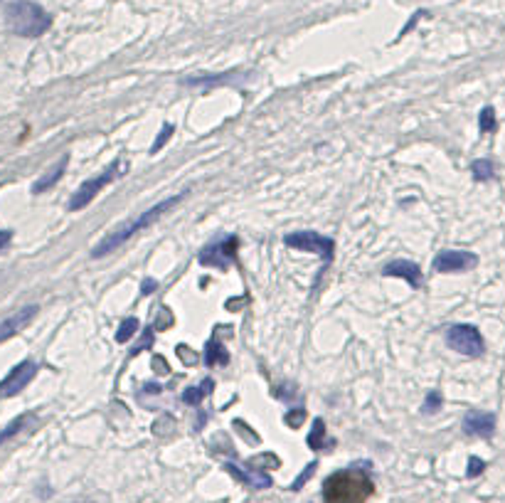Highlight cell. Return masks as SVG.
<instances>
[{
    "label": "cell",
    "instance_id": "1",
    "mask_svg": "<svg viewBox=\"0 0 505 503\" xmlns=\"http://www.w3.org/2000/svg\"><path fill=\"white\" fill-rule=\"evenodd\" d=\"M372 494L375 484L367 464L340 469L328 476L323 484V501L326 503H365Z\"/></svg>",
    "mask_w": 505,
    "mask_h": 503
},
{
    "label": "cell",
    "instance_id": "2",
    "mask_svg": "<svg viewBox=\"0 0 505 503\" xmlns=\"http://www.w3.org/2000/svg\"><path fill=\"white\" fill-rule=\"evenodd\" d=\"M185 195L188 193H178V195H170L166 200L156 202L153 207H148V210H143L138 217H131L128 222H123V225H118L114 232H109L107 237H104L102 242H99L97 247L92 250V259H102L107 257V254L116 252L118 247H123L128 240H131L133 235H138L141 230H146V227H151L156 220H161L163 215H166L168 210H173L175 205H178L180 200H185Z\"/></svg>",
    "mask_w": 505,
    "mask_h": 503
},
{
    "label": "cell",
    "instance_id": "3",
    "mask_svg": "<svg viewBox=\"0 0 505 503\" xmlns=\"http://www.w3.org/2000/svg\"><path fill=\"white\" fill-rule=\"evenodd\" d=\"M5 25L18 37H42L52 28V15L35 0H13L5 5Z\"/></svg>",
    "mask_w": 505,
    "mask_h": 503
},
{
    "label": "cell",
    "instance_id": "4",
    "mask_svg": "<svg viewBox=\"0 0 505 503\" xmlns=\"http://www.w3.org/2000/svg\"><path fill=\"white\" fill-rule=\"evenodd\" d=\"M446 343L456 353L468 358H478L486 351V341H483L481 331L471 323H454L446 328Z\"/></svg>",
    "mask_w": 505,
    "mask_h": 503
},
{
    "label": "cell",
    "instance_id": "5",
    "mask_svg": "<svg viewBox=\"0 0 505 503\" xmlns=\"http://www.w3.org/2000/svg\"><path fill=\"white\" fill-rule=\"evenodd\" d=\"M284 245L293 247L298 252H308V254H318L326 264L333 262V254H336V242L326 235H318L311 230H301V232H291V235L284 237Z\"/></svg>",
    "mask_w": 505,
    "mask_h": 503
},
{
    "label": "cell",
    "instance_id": "6",
    "mask_svg": "<svg viewBox=\"0 0 505 503\" xmlns=\"http://www.w3.org/2000/svg\"><path fill=\"white\" fill-rule=\"evenodd\" d=\"M118 166H121V163L114 161L111 166L107 168V171H102V173H99V176L89 178V181H84L82 186L77 188V193H74V195H72V200H69L67 210H69V212H79V210H84V207H87L89 202H92L94 198H97L99 193H102L104 188H107L109 183H111L114 178H116Z\"/></svg>",
    "mask_w": 505,
    "mask_h": 503
},
{
    "label": "cell",
    "instance_id": "7",
    "mask_svg": "<svg viewBox=\"0 0 505 503\" xmlns=\"http://www.w3.org/2000/svg\"><path fill=\"white\" fill-rule=\"evenodd\" d=\"M37 370H39V365L35 360H23V363H18L15 368H10L8 375L0 380V397L8 400V397L20 395V392H23L25 387L35 380Z\"/></svg>",
    "mask_w": 505,
    "mask_h": 503
},
{
    "label": "cell",
    "instance_id": "8",
    "mask_svg": "<svg viewBox=\"0 0 505 503\" xmlns=\"http://www.w3.org/2000/svg\"><path fill=\"white\" fill-rule=\"evenodd\" d=\"M237 250H239V240L237 237H224V240L214 242V245L205 247L202 252H200L197 262L202 264V267H214V269H229V264L234 262V257H237Z\"/></svg>",
    "mask_w": 505,
    "mask_h": 503
},
{
    "label": "cell",
    "instance_id": "9",
    "mask_svg": "<svg viewBox=\"0 0 505 503\" xmlns=\"http://www.w3.org/2000/svg\"><path fill=\"white\" fill-rule=\"evenodd\" d=\"M478 264V257L466 250H444L434 257V272L439 274H461Z\"/></svg>",
    "mask_w": 505,
    "mask_h": 503
},
{
    "label": "cell",
    "instance_id": "10",
    "mask_svg": "<svg viewBox=\"0 0 505 503\" xmlns=\"http://www.w3.org/2000/svg\"><path fill=\"white\" fill-rule=\"evenodd\" d=\"M463 432L468 437H481V440H491L496 435V415L493 412L471 410L463 417Z\"/></svg>",
    "mask_w": 505,
    "mask_h": 503
},
{
    "label": "cell",
    "instance_id": "11",
    "mask_svg": "<svg viewBox=\"0 0 505 503\" xmlns=\"http://www.w3.org/2000/svg\"><path fill=\"white\" fill-rule=\"evenodd\" d=\"M39 306H35V303H30V306H23L18 308V311L13 313V316H8L3 323H0V343L10 341L13 336H18L20 331H23L25 326H30L32 323V318L37 316Z\"/></svg>",
    "mask_w": 505,
    "mask_h": 503
},
{
    "label": "cell",
    "instance_id": "12",
    "mask_svg": "<svg viewBox=\"0 0 505 503\" xmlns=\"http://www.w3.org/2000/svg\"><path fill=\"white\" fill-rule=\"evenodd\" d=\"M224 471L227 474H232L237 481H242V484H247L249 489H269L272 486V476L267 474V471H262V469H244V466H239V464H232V461H227L224 464Z\"/></svg>",
    "mask_w": 505,
    "mask_h": 503
},
{
    "label": "cell",
    "instance_id": "13",
    "mask_svg": "<svg viewBox=\"0 0 505 503\" xmlns=\"http://www.w3.org/2000/svg\"><path fill=\"white\" fill-rule=\"evenodd\" d=\"M382 274H384V277L404 279V281H407L412 289L422 286V269H419L414 262H407V259H394V262L384 264Z\"/></svg>",
    "mask_w": 505,
    "mask_h": 503
},
{
    "label": "cell",
    "instance_id": "14",
    "mask_svg": "<svg viewBox=\"0 0 505 503\" xmlns=\"http://www.w3.org/2000/svg\"><path fill=\"white\" fill-rule=\"evenodd\" d=\"M67 166H69V153H64V156L59 158V161L54 163V166L49 168V171L44 173L42 178H37V181H35V186H32L35 195H39V193H47L49 188L57 186V183L62 181V176H64V171H67Z\"/></svg>",
    "mask_w": 505,
    "mask_h": 503
},
{
    "label": "cell",
    "instance_id": "15",
    "mask_svg": "<svg viewBox=\"0 0 505 503\" xmlns=\"http://www.w3.org/2000/svg\"><path fill=\"white\" fill-rule=\"evenodd\" d=\"M35 420H37V417H35L32 412H25V415L15 417V420L10 422L8 427H3V430H0V447H3L8 440H13L15 435H20L23 430H28V425H30V422H35Z\"/></svg>",
    "mask_w": 505,
    "mask_h": 503
},
{
    "label": "cell",
    "instance_id": "16",
    "mask_svg": "<svg viewBox=\"0 0 505 503\" xmlns=\"http://www.w3.org/2000/svg\"><path fill=\"white\" fill-rule=\"evenodd\" d=\"M331 444H336V442L326 440V422H323V417H316V420H313L311 435H308V447H311L313 452H323Z\"/></svg>",
    "mask_w": 505,
    "mask_h": 503
},
{
    "label": "cell",
    "instance_id": "17",
    "mask_svg": "<svg viewBox=\"0 0 505 503\" xmlns=\"http://www.w3.org/2000/svg\"><path fill=\"white\" fill-rule=\"evenodd\" d=\"M229 363V353L224 351V346L219 341H209L205 346V365L214 368V365H227Z\"/></svg>",
    "mask_w": 505,
    "mask_h": 503
},
{
    "label": "cell",
    "instance_id": "18",
    "mask_svg": "<svg viewBox=\"0 0 505 503\" xmlns=\"http://www.w3.org/2000/svg\"><path fill=\"white\" fill-rule=\"evenodd\" d=\"M212 387H214V380L212 377H205L202 382H200L197 387H188V390L183 392V402L185 405H200L202 402V397H207L209 392H212Z\"/></svg>",
    "mask_w": 505,
    "mask_h": 503
},
{
    "label": "cell",
    "instance_id": "19",
    "mask_svg": "<svg viewBox=\"0 0 505 503\" xmlns=\"http://www.w3.org/2000/svg\"><path fill=\"white\" fill-rule=\"evenodd\" d=\"M471 173H473V181L486 183V181H493L496 168H493V163L488 161V158H478V161L471 163Z\"/></svg>",
    "mask_w": 505,
    "mask_h": 503
},
{
    "label": "cell",
    "instance_id": "20",
    "mask_svg": "<svg viewBox=\"0 0 505 503\" xmlns=\"http://www.w3.org/2000/svg\"><path fill=\"white\" fill-rule=\"evenodd\" d=\"M478 128L481 133H493L498 128V119H496V109L493 107H483L478 114Z\"/></svg>",
    "mask_w": 505,
    "mask_h": 503
},
{
    "label": "cell",
    "instance_id": "21",
    "mask_svg": "<svg viewBox=\"0 0 505 503\" xmlns=\"http://www.w3.org/2000/svg\"><path fill=\"white\" fill-rule=\"evenodd\" d=\"M136 331H138V321H136V318H133V316L123 318V321H121V326H118L116 341H118V343H126V341H131V338L136 336Z\"/></svg>",
    "mask_w": 505,
    "mask_h": 503
},
{
    "label": "cell",
    "instance_id": "22",
    "mask_svg": "<svg viewBox=\"0 0 505 503\" xmlns=\"http://www.w3.org/2000/svg\"><path fill=\"white\" fill-rule=\"evenodd\" d=\"M442 405H444V397H442V392L439 390H432L427 395V400H424V405H422V412H439L442 410Z\"/></svg>",
    "mask_w": 505,
    "mask_h": 503
},
{
    "label": "cell",
    "instance_id": "23",
    "mask_svg": "<svg viewBox=\"0 0 505 503\" xmlns=\"http://www.w3.org/2000/svg\"><path fill=\"white\" fill-rule=\"evenodd\" d=\"M175 133V128H173V123H163V128H161V133H158V138L153 141V146H151V153H158L163 146L170 141V136Z\"/></svg>",
    "mask_w": 505,
    "mask_h": 503
},
{
    "label": "cell",
    "instance_id": "24",
    "mask_svg": "<svg viewBox=\"0 0 505 503\" xmlns=\"http://www.w3.org/2000/svg\"><path fill=\"white\" fill-rule=\"evenodd\" d=\"M284 420H286V425H288V427H301V425H303V420H306V410H303V407H296V410H288Z\"/></svg>",
    "mask_w": 505,
    "mask_h": 503
},
{
    "label": "cell",
    "instance_id": "25",
    "mask_svg": "<svg viewBox=\"0 0 505 503\" xmlns=\"http://www.w3.org/2000/svg\"><path fill=\"white\" fill-rule=\"evenodd\" d=\"M483 471H486V461L478 459V456H471V459H468V471H466L468 479H476V476H481Z\"/></svg>",
    "mask_w": 505,
    "mask_h": 503
},
{
    "label": "cell",
    "instance_id": "26",
    "mask_svg": "<svg viewBox=\"0 0 505 503\" xmlns=\"http://www.w3.org/2000/svg\"><path fill=\"white\" fill-rule=\"evenodd\" d=\"M316 461H311V464H308L306 466V469H303V474L301 476H298V479L296 481H293V484H291V491H301L303 489V484H306V481L308 479H311V476H313V471H316Z\"/></svg>",
    "mask_w": 505,
    "mask_h": 503
},
{
    "label": "cell",
    "instance_id": "27",
    "mask_svg": "<svg viewBox=\"0 0 505 503\" xmlns=\"http://www.w3.org/2000/svg\"><path fill=\"white\" fill-rule=\"evenodd\" d=\"M13 242V230H0V252H5Z\"/></svg>",
    "mask_w": 505,
    "mask_h": 503
},
{
    "label": "cell",
    "instance_id": "28",
    "mask_svg": "<svg viewBox=\"0 0 505 503\" xmlns=\"http://www.w3.org/2000/svg\"><path fill=\"white\" fill-rule=\"evenodd\" d=\"M158 284L153 281V279H146V281H143V286H141V291L143 293H153V289H156Z\"/></svg>",
    "mask_w": 505,
    "mask_h": 503
}]
</instances>
